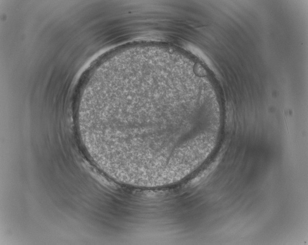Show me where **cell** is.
Returning a JSON list of instances; mask_svg holds the SVG:
<instances>
[{"label":"cell","mask_w":308,"mask_h":245,"mask_svg":"<svg viewBox=\"0 0 308 245\" xmlns=\"http://www.w3.org/2000/svg\"><path fill=\"white\" fill-rule=\"evenodd\" d=\"M180 70L160 59H117L83 122L86 138L117 158L154 162L178 154L189 136Z\"/></svg>","instance_id":"1"}]
</instances>
